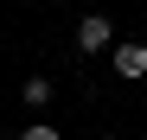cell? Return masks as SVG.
I'll return each mask as SVG.
<instances>
[{"instance_id": "obj_1", "label": "cell", "mask_w": 147, "mask_h": 140, "mask_svg": "<svg viewBox=\"0 0 147 140\" xmlns=\"http://www.w3.org/2000/svg\"><path fill=\"white\" fill-rule=\"evenodd\" d=\"M109 45H115V19L109 13H83L77 19V51L90 57V51H109Z\"/></svg>"}, {"instance_id": "obj_2", "label": "cell", "mask_w": 147, "mask_h": 140, "mask_svg": "<svg viewBox=\"0 0 147 140\" xmlns=\"http://www.w3.org/2000/svg\"><path fill=\"white\" fill-rule=\"evenodd\" d=\"M115 70H121V83H141L147 77V45L141 38H121L115 45Z\"/></svg>"}, {"instance_id": "obj_3", "label": "cell", "mask_w": 147, "mask_h": 140, "mask_svg": "<svg viewBox=\"0 0 147 140\" xmlns=\"http://www.w3.org/2000/svg\"><path fill=\"white\" fill-rule=\"evenodd\" d=\"M19 96H26V108H45V102H51V83H45V77H26Z\"/></svg>"}, {"instance_id": "obj_4", "label": "cell", "mask_w": 147, "mask_h": 140, "mask_svg": "<svg viewBox=\"0 0 147 140\" xmlns=\"http://www.w3.org/2000/svg\"><path fill=\"white\" fill-rule=\"evenodd\" d=\"M19 140H58V127H51V121H26V127H19Z\"/></svg>"}]
</instances>
